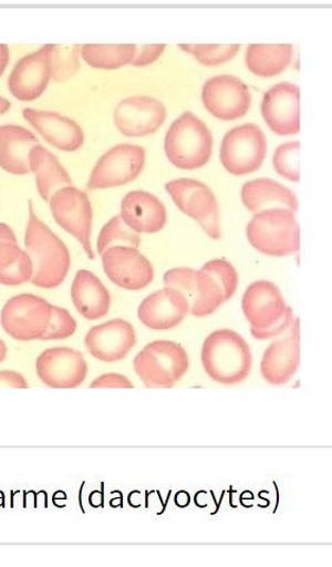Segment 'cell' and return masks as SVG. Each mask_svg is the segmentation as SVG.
<instances>
[{
  "label": "cell",
  "instance_id": "29",
  "mask_svg": "<svg viewBox=\"0 0 332 567\" xmlns=\"http://www.w3.org/2000/svg\"><path fill=\"white\" fill-rule=\"evenodd\" d=\"M293 58L291 44H251L247 50L249 71L260 78H274L287 71Z\"/></svg>",
  "mask_w": 332,
  "mask_h": 567
},
{
  "label": "cell",
  "instance_id": "38",
  "mask_svg": "<svg viewBox=\"0 0 332 567\" xmlns=\"http://www.w3.org/2000/svg\"><path fill=\"white\" fill-rule=\"evenodd\" d=\"M92 389H134V384L124 374L104 373L91 384Z\"/></svg>",
  "mask_w": 332,
  "mask_h": 567
},
{
  "label": "cell",
  "instance_id": "14",
  "mask_svg": "<svg viewBox=\"0 0 332 567\" xmlns=\"http://www.w3.org/2000/svg\"><path fill=\"white\" fill-rule=\"evenodd\" d=\"M37 373L43 384L52 389H75L89 375L84 354L72 348H51L37 360Z\"/></svg>",
  "mask_w": 332,
  "mask_h": 567
},
{
  "label": "cell",
  "instance_id": "3",
  "mask_svg": "<svg viewBox=\"0 0 332 567\" xmlns=\"http://www.w3.org/2000/svg\"><path fill=\"white\" fill-rule=\"evenodd\" d=\"M168 161L185 171L204 167L212 158L214 135L200 117L191 112L174 120L165 136Z\"/></svg>",
  "mask_w": 332,
  "mask_h": 567
},
{
  "label": "cell",
  "instance_id": "2",
  "mask_svg": "<svg viewBox=\"0 0 332 567\" xmlns=\"http://www.w3.org/2000/svg\"><path fill=\"white\" fill-rule=\"evenodd\" d=\"M201 363L214 382L232 386L248 380L252 370V353L248 341L239 333L221 329L205 339Z\"/></svg>",
  "mask_w": 332,
  "mask_h": 567
},
{
  "label": "cell",
  "instance_id": "19",
  "mask_svg": "<svg viewBox=\"0 0 332 567\" xmlns=\"http://www.w3.org/2000/svg\"><path fill=\"white\" fill-rule=\"evenodd\" d=\"M289 306L273 282L260 280L251 284L242 296L241 309L251 330H270L281 322Z\"/></svg>",
  "mask_w": 332,
  "mask_h": 567
},
{
  "label": "cell",
  "instance_id": "36",
  "mask_svg": "<svg viewBox=\"0 0 332 567\" xmlns=\"http://www.w3.org/2000/svg\"><path fill=\"white\" fill-rule=\"evenodd\" d=\"M76 330L77 322L75 318L65 308L52 306V317L42 340H64L73 337Z\"/></svg>",
  "mask_w": 332,
  "mask_h": 567
},
{
  "label": "cell",
  "instance_id": "41",
  "mask_svg": "<svg viewBox=\"0 0 332 567\" xmlns=\"http://www.w3.org/2000/svg\"><path fill=\"white\" fill-rule=\"evenodd\" d=\"M9 62L10 49L7 44H0V78L6 73Z\"/></svg>",
  "mask_w": 332,
  "mask_h": 567
},
{
  "label": "cell",
  "instance_id": "21",
  "mask_svg": "<svg viewBox=\"0 0 332 567\" xmlns=\"http://www.w3.org/2000/svg\"><path fill=\"white\" fill-rule=\"evenodd\" d=\"M190 308L187 299L176 288L164 287L148 296L137 309V317L153 331H169L178 328Z\"/></svg>",
  "mask_w": 332,
  "mask_h": 567
},
{
  "label": "cell",
  "instance_id": "9",
  "mask_svg": "<svg viewBox=\"0 0 332 567\" xmlns=\"http://www.w3.org/2000/svg\"><path fill=\"white\" fill-rule=\"evenodd\" d=\"M52 306L34 295H20L7 301L0 313V324L14 340H42L52 317Z\"/></svg>",
  "mask_w": 332,
  "mask_h": 567
},
{
  "label": "cell",
  "instance_id": "43",
  "mask_svg": "<svg viewBox=\"0 0 332 567\" xmlns=\"http://www.w3.org/2000/svg\"><path fill=\"white\" fill-rule=\"evenodd\" d=\"M7 357H8L7 343L2 338H0V364H2L4 362Z\"/></svg>",
  "mask_w": 332,
  "mask_h": 567
},
{
  "label": "cell",
  "instance_id": "8",
  "mask_svg": "<svg viewBox=\"0 0 332 567\" xmlns=\"http://www.w3.org/2000/svg\"><path fill=\"white\" fill-rule=\"evenodd\" d=\"M49 205L58 225L77 239L86 256L95 260L92 245L94 215L89 195L70 185L55 193L49 200Z\"/></svg>",
  "mask_w": 332,
  "mask_h": 567
},
{
  "label": "cell",
  "instance_id": "1",
  "mask_svg": "<svg viewBox=\"0 0 332 567\" xmlns=\"http://www.w3.org/2000/svg\"><path fill=\"white\" fill-rule=\"evenodd\" d=\"M24 245L33 268L30 282L43 289L61 286L68 277L72 257L63 240L34 213L32 203H29Z\"/></svg>",
  "mask_w": 332,
  "mask_h": 567
},
{
  "label": "cell",
  "instance_id": "11",
  "mask_svg": "<svg viewBox=\"0 0 332 567\" xmlns=\"http://www.w3.org/2000/svg\"><path fill=\"white\" fill-rule=\"evenodd\" d=\"M164 284L180 291L188 301L190 315L197 318L215 315L225 303L220 287L201 269L173 268L164 275Z\"/></svg>",
  "mask_w": 332,
  "mask_h": 567
},
{
  "label": "cell",
  "instance_id": "33",
  "mask_svg": "<svg viewBox=\"0 0 332 567\" xmlns=\"http://www.w3.org/2000/svg\"><path fill=\"white\" fill-rule=\"evenodd\" d=\"M185 53L194 56L205 66H217L227 63L239 53L240 44H181Z\"/></svg>",
  "mask_w": 332,
  "mask_h": 567
},
{
  "label": "cell",
  "instance_id": "12",
  "mask_svg": "<svg viewBox=\"0 0 332 567\" xmlns=\"http://www.w3.org/2000/svg\"><path fill=\"white\" fill-rule=\"evenodd\" d=\"M201 100L205 109L222 122H234L247 115L252 96L248 84L234 75H218L203 85Z\"/></svg>",
  "mask_w": 332,
  "mask_h": 567
},
{
  "label": "cell",
  "instance_id": "23",
  "mask_svg": "<svg viewBox=\"0 0 332 567\" xmlns=\"http://www.w3.org/2000/svg\"><path fill=\"white\" fill-rule=\"evenodd\" d=\"M120 216L138 235L160 233L167 223L165 204L142 190L128 193L122 199Z\"/></svg>",
  "mask_w": 332,
  "mask_h": 567
},
{
  "label": "cell",
  "instance_id": "42",
  "mask_svg": "<svg viewBox=\"0 0 332 567\" xmlns=\"http://www.w3.org/2000/svg\"><path fill=\"white\" fill-rule=\"evenodd\" d=\"M10 109H11V102L6 97L0 96V116L8 113L10 111Z\"/></svg>",
  "mask_w": 332,
  "mask_h": 567
},
{
  "label": "cell",
  "instance_id": "6",
  "mask_svg": "<svg viewBox=\"0 0 332 567\" xmlns=\"http://www.w3.org/2000/svg\"><path fill=\"white\" fill-rule=\"evenodd\" d=\"M267 154V136L256 124H243L230 130L220 146L222 166L238 177L255 174L264 164Z\"/></svg>",
  "mask_w": 332,
  "mask_h": 567
},
{
  "label": "cell",
  "instance_id": "4",
  "mask_svg": "<svg viewBox=\"0 0 332 567\" xmlns=\"http://www.w3.org/2000/svg\"><path fill=\"white\" fill-rule=\"evenodd\" d=\"M190 360L180 343L172 340H155L139 351L133 368L148 389H172L188 372Z\"/></svg>",
  "mask_w": 332,
  "mask_h": 567
},
{
  "label": "cell",
  "instance_id": "35",
  "mask_svg": "<svg viewBox=\"0 0 332 567\" xmlns=\"http://www.w3.org/2000/svg\"><path fill=\"white\" fill-rule=\"evenodd\" d=\"M201 270L220 287L225 302L234 298L239 285V275L232 264L225 260H212L205 264Z\"/></svg>",
  "mask_w": 332,
  "mask_h": 567
},
{
  "label": "cell",
  "instance_id": "16",
  "mask_svg": "<svg viewBox=\"0 0 332 567\" xmlns=\"http://www.w3.org/2000/svg\"><path fill=\"white\" fill-rule=\"evenodd\" d=\"M261 114L269 128L287 136L301 132V91L291 82L277 83L261 101Z\"/></svg>",
  "mask_w": 332,
  "mask_h": 567
},
{
  "label": "cell",
  "instance_id": "31",
  "mask_svg": "<svg viewBox=\"0 0 332 567\" xmlns=\"http://www.w3.org/2000/svg\"><path fill=\"white\" fill-rule=\"evenodd\" d=\"M131 247L138 249L142 246V236L133 231L121 216H114L101 229L97 237V254L101 256L104 251L114 247Z\"/></svg>",
  "mask_w": 332,
  "mask_h": 567
},
{
  "label": "cell",
  "instance_id": "39",
  "mask_svg": "<svg viewBox=\"0 0 332 567\" xmlns=\"http://www.w3.org/2000/svg\"><path fill=\"white\" fill-rule=\"evenodd\" d=\"M293 320H294V316H293L292 308L290 307L284 319L281 322H279L278 324H276L274 328H272L270 330H251L250 329V331H251L252 337L257 340L263 341V340L273 339V338L284 334L290 329V326L293 322Z\"/></svg>",
  "mask_w": 332,
  "mask_h": 567
},
{
  "label": "cell",
  "instance_id": "32",
  "mask_svg": "<svg viewBox=\"0 0 332 567\" xmlns=\"http://www.w3.org/2000/svg\"><path fill=\"white\" fill-rule=\"evenodd\" d=\"M81 45H56L51 50V79L64 83L72 80L81 69Z\"/></svg>",
  "mask_w": 332,
  "mask_h": 567
},
{
  "label": "cell",
  "instance_id": "13",
  "mask_svg": "<svg viewBox=\"0 0 332 567\" xmlns=\"http://www.w3.org/2000/svg\"><path fill=\"white\" fill-rule=\"evenodd\" d=\"M301 363V323L294 318L290 329L270 343L260 362L264 381L282 386L293 380Z\"/></svg>",
  "mask_w": 332,
  "mask_h": 567
},
{
  "label": "cell",
  "instance_id": "5",
  "mask_svg": "<svg viewBox=\"0 0 332 567\" xmlns=\"http://www.w3.org/2000/svg\"><path fill=\"white\" fill-rule=\"evenodd\" d=\"M294 214L287 209L255 214L247 227L250 245L270 257H287L299 252L301 230Z\"/></svg>",
  "mask_w": 332,
  "mask_h": 567
},
{
  "label": "cell",
  "instance_id": "15",
  "mask_svg": "<svg viewBox=\"0 0 332 567\" xmlns=\"http://www.w3.org/2000/svg\"><path fill=\"white\" fill-rule=\"evenodd\" d=\"M167 110L160 100L136 95L118 102L114 112L115 127L128 137L148 136L164 125Z\"/></svg>",
  "mask_w": 332,
  "mask_h": 567
},
{
  "label": "cell",
  "instance_id": "34",
  "mask_svg": "<svg viewBox=\"0 0 332 567\" xmlns=\"http://www.w3.org/2000/svg\"><path fill=\"white\" fill-rule=\"evenodd\" d=\"M301 143L288 142L278 146L273 154V167L277 174L291 183L301 181Z\"/></svg>",
  "mask_w": 332,
  "mask_h": 567
},
{
  "label": "cell",
  "instance_id": "10",
  "mask_svg": "<svg viewBox=\"0 0 332 567\" xmlns=\"http://www.w3.org/2000/svg\"><path fill=\"white\" fill-rule=\"evenodd\" d=\"M146 165V150L134 144H120L98 159L94 166L89 184L90 192L107 190L134 182Z\"/></svg>",
  "mask_w": 332,
  "mask_h": 567
},
{
  "label": "cell",
  "instance_id": "24",
  "mask_svg": "<svg viewBox=\"0 0 332 567\" xmlns=\"http://www.w3.org/2000/svg\"><path fill=\"white\" fill-rule=\"evenodd\" d=\"M240 197L245 208L253 215L270 209H287L295 213L300 208L294 193L270 178H258L245 183Z\"/></svg>",
  "mask_w": 332,
  "mask_h": 567
},
{
  "label": "cell",
  "instance_id": "30",
  "mask_svg": "<svg viewBox=\"0 0 332 567\" xmlns=\"http://www.w3.org/2000/svg\"><path fill=\"white\" fill-rule=\"evenodd\" d=\"M136 54L133 44H85L81 48V56L92 68L114 71L132 64Z\"/></svg>",
  "mask_w": 332,
  "mask_h": 567
},
{
  "label": "cell",
  "instance_id": "7",
  "mask_svg": "<svg viewBox=\"0 0 332 567\" xmlns=\"http://www.w3.org/2000/svg\"><path fill=\"white\" fill-rule=\"evenodd\" d=\"M166 192L178 209L195 219L209 238L220 239V209L211 188L197 179L178 178L166 184Z\"/></svg>",
  "mask_w": 332,
  "mask_h": 567
},
{
  "label": "cell",
  "instance_id": "22",
  "mask_svg": "<svg viewBox=\"0 0 332 567\" xmlns=\"http://www.w3.org/2000/svg\"><path fill=\"white\" fill-rule=\"evenodd\" d=\"M23 116L44 140L63 152H75L84 143V133L75 120L56 112L24 109Z\"/></svg>",
  "mask_w": 332,
  "mask_h": 567
},
{
  "label": "cell",
  "instance_id": "28",
  "mask_svg": "<svg viewBox=\"0 0 332 567\" xmlns=\"http://www.w3.org/2000/svg\"><path fill=\"white\" fill-rule=\"evenodd\" d=\"M30 172H32L40 196L46 203L65 186L73 185L72 177L60 163L55 154L38 144L30 153Z\"/></svg>",
  "mask_w": 332,
  "mask_h": 567
},
{
  "label": "cell",
  "instance_id": "40",
  "mask_svg": "<svg viewBox=\"0 0 332 567\" xmlns=\"http://www.w3.org/2000/svg\"><path fill=\"white\" fill-rule=\"evenodd\" d=\"M0 388L28 389L29 384L20 372L3 370L0 371Z\"/></svg>",
  "mask_w": 332,
  "mask_h": 567
},
{
  "label": "cell",
  "instance_id": "17",
  "mask_svg": "<svg viewBox=\"0 0 332 567\" xmlns=\"http://www.w3.org/2000/svg\"><path fill=\"white\" fill-rule=\"evenodd\" d=\"M137 342L134 326L125 319H112L94 326L84 338V347L102 363H118Z\"/></svg>",
  "mask_w": 332,
  "mask_h": 567
},
{
  "label": "cell",
  "instance_id": "27",
  "mask_svg": "<svg viewBox=\"0 0 332 567\" xmlns=\"http://www.w3.org/2000/svg\"><path fill=\"white\" fill-rule=\"evenodd\" d=\"M32 272L30 256L20 247L11 227L0 223V285L22 286L31 281Z\"/></svg>",
  "mask_w": 332,
  "mask_h": 567
},
{
  "label": "cell",
  "instance_id": "25",
  "mask_svg": "<svg viewBox=\"0 0 332 567\" xmlns=\"http://www.w3.org/2000/svg\"><path fill=\"white\" fill-rule=\"evenodd\" d=\"M72 300L79 315L86 320L106 318L111 311L110 290L91 270L77 271L72 285Z\"/></svg>",
  "mask_w": 332,
  "mask_h": 567
},
{
  "label": "cell",
  "instance_id": "37",
  "mask_svg": "<svg viewBox=\"0 0 332 567\" xmlns=\"http://www.w3.org/2000/svg\"><path fill=\"white\" fill-rule=\"evenodd\" d=\"M165 50V44L136 45V54L132 64L138 68L153 64L160 59Z\"/></svg>",
  "mask_w": 332,
  "mask_h": 567
},
{
  "label": "cell",
  "instance_id": "20",
  "mask_svg": "<svg viewBox=\"0 0 332 567\" xmlns=\"http://www.w3.org/2000/svg\"><path fill=\"white\" fill-rule=\"evenodd\" d=\"M51 50L52 44L43 45L15 63L8 81L13 97L29 102L43 95L51 80Z\"/></svg>",
  "mask_w": 332,
  "mask_h": 567
},
{
  "label": "cell",
  "instance_id": "18",
  "mask_svg": "<svg viewBox=\"0 0 332 567\" xmlns=\"http://www.w3.org/2000/svg\"><path fill=\"white\" fill-rule=\"evenodd\" d=\"M102 267L108 279L126 290H143L154 281V268L136 248L114 247L101 255Z\"/></svg>",
  "mask_w": 332,
  "mask_h": 567
},
{
  "label": "cell",
  "instance_id": "26",
  "mask_svg": "<svg viewBox=\"0 0 332 567\" xmlns=\"http://www.w3.org/2000/svg\"><path fill=\"white\" fill-rule=\"evenodd\" d=\"M39 144L37 135L19 125L0 126V167L8 174H30V153Z\"/></svg>",
  "mask_w": 332,
  "mask_h": 567
}]
</instances>
